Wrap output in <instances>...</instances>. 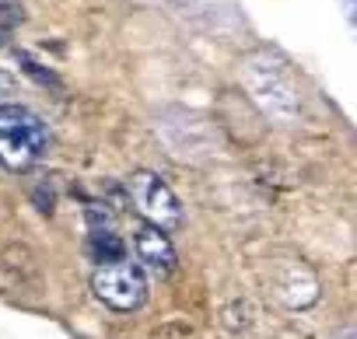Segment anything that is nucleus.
Wrapping results in <instances>:
<instances>
[{
  "label": "nucleus",
  "mask_w": 357,
  "mask_h": 339,
  "mask_svg": "<svg viewBox=\"0 0 357 339\" xmlns=\"http://www.w3.org/2000/svg\"><path fill=\"white\" fill-rule=\"evenodd\" d=\"M242 81H245V91L252 95V102L270 119L291 123L301 116V91H298V81L284 56H277V53L249 56L242 67Z\"/></svg>",
  "instance_id": "nucleus-1"
},
{
  "label": "nucleus",
  "mask_w": 357,
  "mask_h": 339,
  "mask_svg": "<svg viewBox=\"0 0 357 339\" xmlns=\"http://www.w3.org/2000/svg\"><path fill=\"white\" fill-rule=\"evenodd\" d=\"M50 147L46 123L25 105H0V164L11 172L32 168Z\"/></svg>",
  "instance_id": "nucleus-2"
},
{
  "label": "nucleus",
  "mask_w": 357,
  "mask_h": 339,
  "mask_svg": "<svg viewBox=\"0 0 357 339\" xmlns=\"http://www.w3.org/2000/svg\"><path fill=\"white\" fill-rule=\"evenodd\" d=\"M91 290L112 311H140L147 304V273L130 259L102 262L91 276Z\"/></svg>",
  "instance_id": "nucleus-3"
},
{
  "label": "nucleus",
  "mask_w": 357,
  "mask_h": 339,
  "mask_svg": "<svg viewBox=\"0 0 357 339\" xmlns=\"http://www.w3.org/2000/svg\"><path fill=\"white\" fill-rule=\"evenodd\" d=\"M130 196L137 203V210L151 221V228L158 231H175L183 224V203L172 193V186L154 175V172H133L130 179Z\"/></svg>",
  "instance_id": "nucleus-4"
},
{
  "label": "nucleus",
  "mask_w": 357,
  "mask_h": 339,
  "mask_svg": "<svg viewBox=\"0 0 357 339\" xmlns=\"http://www.w3.org/2000/svg\"><path fill=\"white\" fill-rule=\"evenodd\" d=\"M133 252H137V266L147 273H172L175 269V249H172V242H168V235L165 231H158V228H151V224H144L140 231H137V238H133Z\"/></svg>",
  "instance_id": "nucleus-5"
},
{
  "label": "nucleus",
  "mask_w": 357,
  "mask_h": 339,
  "mask_svg": "<svg viewBox=\"0 0 357 339\" xmlns=\"http://www.w3.org/2000/svg\"><path fill=\"white\" fill-rule=\"evenodd\" d=\"M11 4H15V0H0V11H8Z\"/></svg>",
  "instance_id": "nucleus-6"
},
{
  "label": "nucleus",
  "mask_w": 357,
  "mask_h": 339,
  "mask_svg": "<svg viewBox=\"0 0 357 339\" xmlns=\"http://www.w3.org/2000/svg\"><path fill=\"white\" fill-rule=\"evenodd\" d=\"M340 339H350V332H343V336H340Z\"/></svg>",
  "instance_id": "nucleus-7"
}]
</instances>
